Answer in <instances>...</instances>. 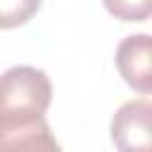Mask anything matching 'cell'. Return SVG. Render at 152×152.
I'll return each instance as SVG.
<instances>
[{
    "instance_id": "obj_1",
    "label": "cell",
    "mask_w": 152,
    "mask_h": 152,
    "mask_svg": "<svg viewBox=\"0 0 152 152\" xmlns=\"http://www.w3.org/2000/svg\"><path fill=\"white\" fill-rule=\"evenodd\" d=\"M52 102V83L45 71L21 64L0 76V124L43 119Z\"/></svg>"
},
{
    "instance_id": "obj_2",
    "label": "cell",
    "mask_w": 152,
    "mask_h": 152,
    "mask_svg": "<svg viewBox=\"0 0 152 152\" xmlns=\"http://www.w3.org/2000/svg\"><path fill=\"white\" fill-rule=\"evenodd\" d=\"M150 119H152V102L147 97L124 102L109 124L112 142L119 152H152V135H150Z\"/></svg>"
},
{
    "instance_id": "obj_3",
    "label": "cell",
    "mask_w": 152,
    "mask_h": 152,
    "mask_svg": "<svg viewBox=\"0 0 152 152\" xmlns=\"http://www.w3.org/2000/svg\"><path fill=\"white\" fill-rule=\"evenodd\" d=\"M152 43L147 33L126 36L114 55L121 78L138 93L147 95L152 90Z\"/></svg>"
},
{
    "instance_id": "obj_4",
    "label": "cell",
    "mask_w": 152,
    "mask_h": 152,
    "mask_svg": "<svg viewBox=\"0 0 152 152\" xmlns=\"http://www.w3.org/2000/svg\"><path fill=\"white\" fill-rule=\"evenodd\" d=\"M0 152H62L45 116L24 124H0Z\"/></svg>"
},
{
    "instance_id": "obj_5",
    "label": "cell",
    "mask_w": 152,
    "mask_h": 152,
    "mask_svg": "<svg viewBox=\"0 0 152 152\" xmlns=\"http://www.w3.org/2000/svg\"><path fill=\"white\" fill-rule=\"evenodd\" d=\"M43 0H0V28H17L33 19Z\"/></svg>"
},
{
    "instance_id": "obj_6",
    "label": "cell",
    "mask_w": 152,
    "mask_h": 152,
    "mask_svg": "<svg viewBox=\"0 0 152 152\" xmlns=\"http://www.w3.org/2000/svg\"><path fill=\"white\" fill-rule=\"evenodd\" d=\"M104 10L119 21H147L152 14V0H102Z\"/></svg>"
}]
</instances>
